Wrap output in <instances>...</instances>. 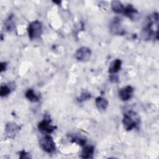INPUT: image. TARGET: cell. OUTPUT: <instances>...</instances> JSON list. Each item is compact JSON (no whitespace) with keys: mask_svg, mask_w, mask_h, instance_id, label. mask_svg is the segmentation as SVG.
Segmentation results:
<instances>
[{"mask_svg":"<svg viewBox=\"0 0 159 159\" xmlns=\"http://www.w3.org/2000/svg\"><path fill=\"white\" fill-rule=\"evenodd\" d=\"M158 27V14L154 12L146 19L143 26L142 35L145 40H157Z\"/></svg>","mask_w":159,"mask_h":159,"instance_id":"obj_1","label":"cell"},{"mask_svg":"<svg viewBox=\"0 0 159 159\" xmlns=\"http://www.w3.org/2000/svg\"><path fill=\"white\" fill-rule=\"evenodd\" d=\"M122 122L124 129L127 131L138 128L140 123L139 116L132 110L128 111L124 114Z\"/></svg>","mask_w":159,"mask_h":159,"instance_id":"obj_2","label":"cell"},{"mask_svg":"<svg viewBox=\"0 0 159 159\" xmlns=\"http://www.w3.org/2000/svg\"><path fill=\"white\" fill-rule=\"evenodd\" d=\"M27 32L30 40L39 39L42 33V22L37 20L31 22L28 25Z\"/></svg>","mask_w":159,"mask_h":159,"instance_id":"obj_3","label":"cell"},{"mask_svg":"<svg viewBox=\"0 0 159 159\" xmlns=\"http://www.w3.org/2000/svg\"><path fill=\"white\" fill-rule=\"evenodd\" d=\"M39 145L41 148L47 153H53L56 150L55 143L50 135L46 134L40 138Z\"/></svg>","mask_w":159,"mask_h":159,"instance_id":"obj_4","label":"cell"},{"mask_svg":"<svg viewBox=\"0 0 159 159\" xmlns=\"http://www.w3.org/2000/svg\"><path fill=\"white\" fill-rule=\"evenodd\" d=\"M51 123L52 120L50 119V116L46 115L44 117V119L39 123L38 129L42 132L50 134L52 133L56 129V127L52 125Z\"/></svg>","mask_w":159,"mask_h":159,"instance_id":"obj_5","label":"cell"},{"mask_svg":"<svg viewBox=\"0 0 159 159\" xmlns=\"http://www.w3.org/2000/svg\"><path fill=\"white\" fill-rule=\"evenodd\" d=\"M121 19L118 17H115L111 20L109 25L110 32L112 35H122L125 34V30L122 27Z\"/></svg>","mask_w":159,"mask_h":159,"instance_id":"obj_6","label":"cell"},{"mask_svg":"<svg viewBox=\"0 0 159 159\" xmlns=\"http://www.w3.org/2000/svg\"><path fill=\"white\" fill-rule=\"evenodd\" d=\"M91 56V51L90 48L86 47H82L78 48L75 53V57L76 60L80 61H88Z\"/></svg>","mask_w":159,"mask_h":159,"instance_id":"obj_7","label":"cell"},{"mask_svg":"<svg viewBox=\"0 0 159 159\" xmlns=\"http://www.w3.org/2000/svg\"><path fill=\"white\" fill-rule=\"evenodd\" d=\"M134 88L130 85H127L119 90L118 94L119 98L123 101L130 100L134 93Z\"/></svg>","mask_w":159,"mask_h":159,"instance_id":"obj_8","label":"cell"},{"mask_svg":"<svg viewBox=\"0 0 159 159\" xmlns=\"http://www.w3.org/2000/svg\"><path fill=\"white\" fill-rule=\"evenodd\" d=\"M20 130V127L14 122H9L6 124L5 134L9 138H14Z\"/></svg>","mask_w":159,"mask_h":159,"instance_id":"obj_9","label":"cell"},{"mask_svg":"<svg viewBox=\"0 0 159 159\" xmlns=\"http://www.w3.org/2000/svg\"><path fill=\"white\" fill-rule=\"evenodd\" d=\"M124 16H126L131 20H134L136 16L138 14V11L134 7L132 4H128L126 6H124L123 12L122 13Z\"/></svg>","mask_w":159,"mask_h":159,"instance_id":"obj_10","label":"cell"},{"mask_svg":"<svg viewBox=\"0 0 159 159\" xmlns=\"http://www.w3.org/2000/svg\"><path fill=\"white\" fill-rule=\"evenodd\" d=\"M94 153V147L93 145H84L81 153L83 158H93Z\"/></svg>","mask_w":159,"mask_h":159,"instance_id":"obj_11","label":"cell"},{"mask_svg":"<svg viewBox=\"0 0 159 159\" xmlns=\"http://www.w3.org/2000/svg\"><path fill=\"white\" fill-rule=\"evenodd\" d=\"M121 65H122V61L120 59H116L114 61H112L109 67V73H110V75L111 74H117L120 68H121Z\"/></svg>","mask_w":159,"mask_h":159,"instance_id":"obj_12","label":"cell"},{"mask_svg":"<svg viewBox=\"0 0 159 159\" xmlns=\"http://www.w3.org/2000/svg\"><path fill=\"white\" fill-rule=\"evenodd\" d=\"M95 103L96 107L100 111H104L108 107V101L101 96H99L96 98Z\"/></svg>","mask_w":159,"mask_h":159,"instance_id":"obj_13","label":"cell"},{"mask_svg":"<svg viewBox=\"0 0 159 159\" xmlns=\"http://www.w3.org/2000/svg\"><path fill=\"white\" fill-rule=\"evenodd\" d=\"M111 9L117 14H122L124 8L123 4L119 1H112L111 2Z\"/></svg>","mask_w":159,"mask_h":159,"instance_id":"obj_14","label":"cell"},{"mask_svg":"<svg viewBox=\"0 0 159 159\" xmlns=\"http://www.w3.org/2000/svg\"><path fill=\"white\" fill-rule=\"evenodd\" d=\"M25 96L28 100L33 102H38L40 99L39 96L35 94V93L32 89H27L25 93Z\"/></svg>","mask_w":159,"mask_h":159,"instance_id":"obj_15","label":"cell"},{"mask_svg":"<svg viewBox=\"0 0 159 159\" xmlns=\"http://www.w3.org/2000/svg\"><path fill=\"white\" fill-rule=\"evenodd\" d=\"M13 17H14V16L11 15L5 21V24H4L5 28L9 32H11L14 30L15 29V24L13 20Z\"/></svg>","mask_w":159,"mask_h":159,"instance_id":"obj_16","label":"cell"},{"mask_svg":"<svg viewBox=\"0 0 159 159\" xmlns=\"http://www.w3.org/2000/svg\"><path fill=\"white\" fill-rule=\"evenodd\" d=\"M11 93V88L6 84H1L0 89V96L1 97H6Z\"/></svg>","mask_w":159,"mask_h":159,"instance_id":"obj_17","label":"cell"},{"mask_svg":"<svg viewBox=\"0 0 159 159\" xmlns=\"http://www.w3.org/2000/svg\"><path fill=\"white\" fill-rule=\"evenodd\" d=\"M71 140V142H75L82 147H84L86 143V140L84 138L79 136H72Z\"/></svg>","mask_w":159,"mask_h":159,"instance_id":"obj_18","label":"cell"},{"mask_svg":"<svg viewBox=\"0 0 159 159\" xmlns=\"http://www.w3.org/2000/svg\"><path fill=\"white\" fill-rule=\"evenodd\" d=\"M91 98V94L89 92L84 91H83L81 93L80 96L77 98V101L79 102H83L84 101H86V100L90 99Z\"/></svg>","mask_w":159,"mask_h":159,"instance_id":"obj_19","label":"cell"},{"mask_svg":"<svg viewBox=\"0 0 159 159\" xmlns=\"http://www.w3.org/2000/svg\"><path fill=\"white\" fill-rule=\"evenodd\" d=\"M19 158H31V157L29 153H27L25 150H22L19 152Z\"/></svg>","mask_w":159,"mask_h":159,"instance_id":"obj_20","label":"cell"},{"mask_svg":"<svg viewBox=\"0 0 159 159\" xmlns=\"http://www.w3.org/2000/svg\"><path fill=\"white\" fill-rule=\"evenodd\" d=\"M109 80L111 83H116L119 81V77L116 74H111L109 76Z\"/></svg>","mask_w":159,"mask_h":159,"instance_id":"obj_21","label":"cell"},{"mask_svg":"<svg viewBox=\"0 0 159 159\" xmlns=\"http://www.w3.org/2000/svg\"><path fill=\"white\" fill-rule=\"evenodd\" d=\"M7 63L6 62H1L0 64V68H1V72H2L6 70L7 68Z\"/></svg>","mask_w":159,"mask_h":159,"instance_id":"obj_22","label":"cell"},{"mask_svg":"<svg viewBox=\"0 0 159 159\" xmlns=\"http://www.w3.org/2000/svg\"><path fill=\"white\" fill-rule=\"evenodd\" d=\"M55 3H59V4H60V2H61V1H53Z\"/></svg>","mask_w":159,"mask_h":159,"instance_id":"obj_23","label":"cell"}]
</instances>
